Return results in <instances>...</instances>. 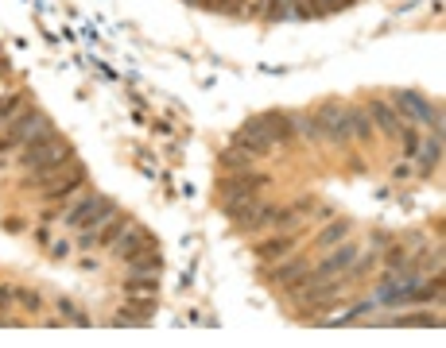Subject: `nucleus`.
Here are the masks:
<instances>
[{"mask_svg": "<svg viewBox=\"0 0 446 348\" xmlns=\"http://www.w3.org/2000/svg\"><path fill=\"white\" fill-rule=\"evenodd\" d=\"M113 213H117V201H113V197H105V194H93V197H86V201H78L74 209H66L63 221L70 224V229H78V244H82V248H90L93 236H97V229L109 221Z\"/></svg>", "mask_w": 446, "mask_h": 348, "instance_id": "1", "label": "nucleus"}, {"mask_svg": "<svg viewBox=\"0 0 446 348\" xmlns=\"http://www.w3.org/2000/svg\"><path fill=\"white\" fill-rule=\"evenodd\" d=\"M66 159H74V147L58 132H51L47 140L24 143V151H19V167H28V170H39L47 163H66Z\"/></svg>", "mask_w": 446, "mask_h": 348, "instance_id": "2", "label": "nucleus"}, {"mask_svg": "<svg viewBox=\"0 0 446 348\" xmlns=\"http://www.w3.org/2000/svg\"><path fill=\"white\" fill-rule=\"evenodd\" d=\"M43 128H51L47 113H39V108H24V113L8 124V135H0V155L8 151V147H24V143H31Z\"/></svg>", "mask_w": 446, "mask_h": 348, "instance_id": "3", "label": "nucleus"}, {"mask_svg": "<svg viewBox=\"0 0 446 348\" xmlns=\"http://www.w3.org/2000/svg\"><path fill=\"white\" fill-rule=\"evenodd\" d=\"M233 147L248 151L253 159H264V155H272V151H276V143H272V135L264 132L260 116H253V120H245V124H241V132L233 135Z\"/></svg>", "mask_w": 446, "mask_h": 348, "instance_id": "4", "label": "nucleus"}, {"mask_svg": "<svg viewBox=\"0 0 446 348\" xmlns=\"http://www.w3.org/2000/svg\"><path fill=\"white\" fill-rule=\"evenodd\" d=\"M357 256H361V248H357V244L342 240V248L334 244V251H330V256L322 259L319 267H310V279H314V283H322V279H337V275H346L349 263H353Z\"/></svg>", "mask_w": 446, "mask_h": 348, "instance_id": "5", "label": "nucleus"}, {"mask_svg": "<svg viewBox=\"0 0 446 348\" xmlns=\"http://www.w3.org/2000/svg\"><path fill=\"white\" fill-rule=\"evenodd\" d=\"M82 186H86V167L74 159L70 167H66L63 174H58V179L43 190V201H47V206H55V201H66V197H74Z\"/></svg>", "mask_w": 446, "mask_h": 348, "instance_id": "6", "label": "nucleus"}, {"mask_svg": "<svg viewBox=\"0 0 446 348\" xmlns=\"http://www.w3.org/2000/svg\"><path fill=\"white\" fill-rule=\"evenodd\" d=\"M268 186L264 174H253V170H237V174H229V179L218 182V194L221 201H233V197H253Z\"/></svg>", "mask_w": 446, "mask_h": 348, "instance_id": "7", "label": "nucleus"}, {"mask_svg": "<svg viewBox=\"0 0 446 348\" xmlns=\"http://www.w3.org/2000/svg\"><path fill=\"white\" fill-rule=\"evenodd\" d=\"M314 124H319V132L326 135L330 143H346L349 140V116H346V108H337L334 101H326V105L314 113Z\"/></svg>", "mask_w": 446, "mask_h": 348, "instance_id": "8", "label": "nucleus"}, {"mask_svg": "<svg viewBox=\"0 0 446 348\" xmlns=\"http://www.w3.org/2000/svg\"><path fill=\"white\" fill-rule=\"evenodd\" d=\"M148 248H155V244H152V236H148V232L140 229L136 221H128V229L120 232L117 240H113V248H109V251H113V259L128 263V259H136L140 251H148Z\"/></svg>", "mask_w": 446, "mask_h": 348, "instance_id": "9", "label": "nucleus"}, {"mask_svg": "<svg viewBox=\"0 0 446 348\" xmlns=\"http://www.w3.org/2000/svg\"><path fill=\"white\" fill-rule=\"evenodd\" d=\"M392 105L400 108V113H408L411 120H419V124H431V128H435V135H443V116L431 113V108L419 101V93H411V90L404 93V90H400L396 97H392Z\"/></svg>", "mask_w": 446, "mask_h": 348, "instance_id": "10", "label": "nucleus"}, {"mask_svg": "<svg viewBox=\"0 0 446 348\" xmlns=\"http://www.w3.org/2000/svg\"><path fill=\"white\" fill-rule=\"evenodd\" d=\"M299 248V236H295V232H283V236H268V240H260L256 244V259H260V263H276V259H283V256H292V251Z\"/></svg>", "mask_w": 446, "mask_h": 348, "instance_id": "11", "label": "nucleus"}, {"mask_svg": "<svg viewBox=\"0 0 446 348\" xmlns=\"http://www.w3.org/2000/svg\"><path fill=\"white\" fill-rule=\"evenodd\" d=\"M349 232H353V221H349V217H330V221L322 224V232L310 240V251H330L334 244L349 240Z\"/></svg>", "mask_w": 446, "mask_h": 348, "instance_id": "12", "label": "nucleus"}, {"mask_svg": "<svg viewBox=\"0 0 446 348\" xmlns=\"http://www.w3.org/2000/svg\"><path fill=\"white\" fill-rule=\"evenodd\" d=\"M303 271H307V259L303 256H283V263L276 259V267H264V279L272 286H287V283H295Z\"/></svg>", "mask_w": 446, "mask_h": 348, "instance_id": "13", "label": "nucleus"}, {"mask_svg": "<svg viewBox=\"0 0 446 348\" xmlns=\"http://www.w3.org/2000/svg\"><path fill=\"white\" fill-rule=\"evenodd\" d=\"M155 313V298H128V313L120 310L113 325H148Z\"/></svg>", "mask_w": 446, "mask_h": 348, "instance_id": "14", "label": "nucleus"}, {"mask_svg": "<svg viewBox=\"0 0 446 348\" xmlns=\"http://www.w3.org/2000/svg\"><path fill=\"white\" fill-rule=\"evenodd\" d=\"M365 113H369V120H376V128H381L384 135H400V132H404V128H400L404 120L396 116V108H392L388 101H373V105L365 108Z\"/></svg>", "mask_w": 446, "mask_h": 348, "instance_id": "15", "label": "nucleus"}, {"mask_svg": "<svg viewBox=\"0 0 446 348\" xmlns=\"http://www.w3.org/2000/svg\"><path fill=\"white\" fill-rule=\"evenodd\" d=\"M260 124H264L268 135H272L276 147L287 143V140H292V132H295V124H292V116H287V113H264V116H260Z\"/></svg>", "mask_w": 446, "mask_h": 348, "instance_id": "16", "label": "nucleus"}, {"mask_svg": "<svg viewBox=\"0 0 446 348\" xmlns=\"http://www.w3.org/2000/svg\"><path fill=\"white\" fill-rule=\"evenodd\" d=\"M125 298H159V279L155 275H132L120 283Z\"/></svg>", "mask_w": 446, "mask_h": 348, "instance_id": "17", "label": "nucleus"}, {"mask_svg": "<svg viewBox=\"0 0 446 348\" xmlns=\"http://www.w3.org/2000/svg\"><path fill=\"white\" fill-rule=\"evenodd\" d=\"M128 221H132L128 213H113L109 221H105V224L97 229V236H93V248H113V240H117L120 232L128 229Z\"/></svg>", "mask_w": 446, "mask_h": 348, "instance_id": "18", "label": "nucleus"}, {"mask_svg": "<svg viewBox=\"0 0 446 348\" xmlns=\"http://www.w3.org/2000/svg\"><path fill=\"white\" fill-rule=\"evenodd\" d=\"M159 271H164V256L155 248L140 251L136 259H128V275H159Z\"/></svg>", "mask_w": 446, "mask_h": 348, "instance_id": "19", "label": "nucleus"}, {"mask_svg": "<svg viewBox=\"0 0 446 348\" xmlns=\"http://www.w3.org/2000/svg\"><path fill=\"white\" fill-rule=\"evenodd\" d=\"M221 206H225V217H233L237 224H245L248 217H256L260 201H256V194H253V197H233V201H221Z\"/></svg>", "mask_w": 446, "mask_h": 348, "instance_id": "20", "label": "nucleus"}, {"mask_svg": "<svg viewBox=\"0 0 446 348\" xmlns=\"http://www.w3.org/2000/svg\"><path fill=\"white\" fill-rule=\"evenodd\" d=\"M346 116H349V135L373 140V124H369V113H365V108H346Z\"/></svg>", "mask_w": 446, "mask_h": 348, "instance_id": "21", "label": "nucleus"}, {"mask_svg": "<svg viewBox=\"0 0 446 348\" xmlns=\"http://www.w3.org/2000/svg\"><path fill=\"white\" fill-rule=\"evenodd\" d=\"M218 159H221V167H225V170H248V167L256 163L253 155L241 151V147H225V151H221Z\"/></svg>", "mask_w": 446, "mask_h": 348, "instance_id": "22", "label": "nucleus"}, {"mask_svg": "<svg viewBox=\"0 0 446 348\" xmlns=\"http://www.w3.org/2000/svg\"><path fill=\"white\" fill-rule=\"evenodd\" d=\"M16 302H19V310H28V313L43 310V295H39L35 286H16Z\"/></svg>", "mask_w": 446, "mask_h": 348, "instance_id": "23", "label": "nucleus"}, {"mask_svg": "<svg viewBox=\"0 0 446 348\" xmlns=\"http://www.w3.org/2000/svg\"><path fill=\"white\" fill-rule=\"evenodd\" d=\"M438 159H443V135H435V140L423 143V167H438Z\"/></svg>", "mask_w": 446, "mask_h": 348, "instance_id": "24", "label": "nucleus"}, {"mask_svg": "<svg viewBox=\"0 0 446 348\" xmlns=\"http://www.w3.org/2000/svg\"><path fill=\"white\" fill-rule=\"evenodd\" d=\"M376 251H369V256H361V259H353V263H349V279H357V275H365V271H373L376 267Z\"/></svg>", "mask_w": 446, "mask_h": 348, "instance_id": "25", "label": "nucleus"}, {"mask_svg": "<svg viewBox=\"0 0 446 348\" xmlns=\"http://www.w3.org/2000/svg\"><path fill=\"white\" fill-rule=\"evenodd\" d=\"M58 310H63V317H70L74 325H90V317H86V313H78V306H74L70 298H58Z\"/></svg>", "mask_w": 446, "mask_h": 348, "instance_id": "26", "label": "nucleus"}, {"mask_svg": "<svg viewBox=\"0 0 446 348\" xmlns=\"http://www.w3.org/2000/svg\"><path fill=\"white\" fill-rule=\"evenodd\" d=\"M295 124H299V132L307 135V140H322V132H319V124H314V116H292Z\"/></svg>", "mask_w": 446, "mask_h": 348, "instance_id": "27", "label": "nucleus"}, {"mask_svg": "<svg viewBox=\"0 0 446 348\" xmlns=\"http://www.w3.org/2000/svg\"><path fill=\"white\" fill-rule=\"evenodd\" d=\"M209 12H241V0H198Z\"/></svg>", "mask_w": 446, "mask_h": 348, "instance_id": "28", "label": "nucleus"}, {"mask_svg": "<svg viewBox=\"0 0 446 348\" xmlns=\"http://www.w3.org/2000/svg\"><path fill=\"white\" fill-rule=\"evenodd\" d=\"M19 101H24V93H8V97L0 101V124H4V120H8V116L19 108Z\"/></svg>", "mask_w": 446, "mask_h": 348, "instance_id": "29", "label": "nucleus"}, {"mask_svg": "<svg viewBox=\"0 0 446 348\" xmlns=\"http://www.w3.org/2000/svg\"><path fill=\"white\" fill-rule=\"evenodd\" d=\"M12 306H16V286H12V283H0V313L12 310Z\"/></svg>", "mask_w": 446, "mask_h": 348, "instance_id": "30", "label": "nucleus"}, {"mask_svg": "<svg viewBox=\"0 0 446 348\" xmlns=\"http://www.w3.org/2000/svg\"><path fill=\"white\" fill-rule=\"evenodd\" d=\"M404 325H443V317L438 313H411V317H404Z\"/></svg>", "mask_w": 446, "mask_h": 348, "instance_id": "31", "label": "nucleus"}, {"mask_svg": "<svg viewBox=\"0 0 446 348\" xmlns=\"http://www.w3.org/2000/svg\"><path fill=\"white\" fill-rule=\"evenodd\" d=\"M51 256H55V259H66V256H70V244H66V240H55V244H51Z\"/></svg>", "mask_w": 446, "mask_h": 348, "instance_id": "32", "label": "nucleus"}, {"mask_svg": "<svg viewBox=\"0 0 446 348\" xmlns=\"http://www.w3.org/2000/svg\"><path fill=\"white\" fill-rule=\"evenodd\" d=\"M283 12H287V8H283V0H272V8H268V16H272V19H280Z\"/></svg>", "mask_w": 446, "mask_h": 348, "instance_id": "33", "label": "nucleus"}, {"mask_svg": "<svg viewBox=\"0 0 446 348\" xmlns=\"http://www.w3.org/2000/svg\"><path fill=\"white\" fill-rule=\"evenodd\" d=\"M388 263H392V267H400V263H404V251L392 248V251H388Z\"/></svg>", "mask_w": 446, "mask_h": 348, "instance_id": "34", "label": "nucleus"}, {"mask_svg": "<svg viewBox=\"0 0 446 348\" xmlns=\"http://www.w3.org/2000/svg\"><path fill=\"white\" fill-rule=\"evenodd\" d=\"M349 4H353V0H326V8H330V12H337V8H349Z\"/></svg>", "mask_w": 446, "mask_h": 348, "instance_id": "35", "label": "nucleus"}, {"mask_svg": "<svg viewBox=\"0 0 446 348\" xmlns=\"http://www.w3.org/2000/svg\"><path fill=\"white\" fill-rule=\"evenodd\" d=\"M8 70H12V66H8V58H0V78H4Z\"/></svg>", "mask_w": 446, "mask_h": 348, "instance_id": "36", "label": "nucleus"}, {"mask_svg": "<svg viewBox=\"0 0 446 348\" xmlns=\"http://www.w3.org/2000/svg\"><path fill=\"white\" fill-rule=\"evenodd\" d=\"M0 167H4V163H0Z\"/></svg>", "mask_w": 446, "mask_h": 348, "instance_id": "37", "label": "nucleus"}]
</instances>
